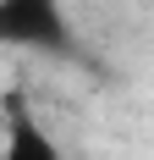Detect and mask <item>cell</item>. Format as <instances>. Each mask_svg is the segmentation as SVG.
Masks as SVG:
<instances>
[{
    "label": "cell",
    "mask_w": 154,
    "mask_h": 160,
    "mask_svg": "<svg viewBox=\"0 0 154 160\" xmlns=\"http://www.w3.org/2000/svg\"><path fill=\"white\" fill-rule=\"evenodd\" d=\"M0 160H66V149L55 144V132H50L39 116L17 111L11 127H6V149H0Z\"/></svg>",
    "instance_id": "2"
},
{
    "label": "cell",
    "mask_w": 154,
    "mask_h": 160,
    "mask_svg": "<svg viewBox=\"0 0 154 160\" xmlns=\"http://www.w3.org/2000/svg\"><path fill=\"white\" fill-rule=\"evenodd\" d=\"M0 44L33 55H66L72 50L66 0H0Z\"/></svg>",
    "instance_id": "1"
}]
</instances>
